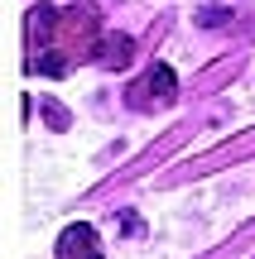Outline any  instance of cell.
I'll return each instance as SVG.
<instances>
[{
  "label": "cell",
  "instance_id": "6da1fadb",
  "mask_svg": "<svg viewBox=\"0 0 255 259\" xmlns=\"http://www.w3.org/2000/svg\"><path fill=\"white\" fill-rule=\"evenodd\" d=\"M58 259H101V250H96V231L87 221L67 226V231L58 235Z\"/></svg>",
  "mask_w": 255,
  "mask_h": 259
},
{
  "label": "cell",
  "instance_id": "7a4b0ae2",
  "mask_svg": "<svg viewBox=\"0 0 255 259\" xmlns=\"http://www.w3.org/2000/svg\"><path fill=\"white\" fill-rule=\"evenodd\" d=\"M173 87H178V77H173V67H169V63H154L150 72H144V92L164 96V101L173 96Z\"/></svg>",
  "mask_w": 255,
  "mask_h": 259
},
{
  "label": "cell",
  "instance_id": "3957f363",
  "mask_svg": "<svg viewBox=\"0 0 255 259\" xmlns=\"http://www.w3.org/2000/svg\"><path fill=\"white\" fill-rule=\"evenodd\" d=\"M101 63H106V67H125V63H130V38H125V34L106 38V53H101Z\"/></svg>",
  "mask_w": 255,
  "mask_h": 259
},
{
  "label": "cell",
  "instance_id": "277c9868",
  "mask_svg": "<svg viewBox=\"0 0 255 259\" xmlns=\"http://www.w3.org/2000/svg\"><path fill=\"white\" fill-rule=\"evenodd\" d=\"M29 15H34V29H39V38H48V34H53V24H58L53 5H34Z\"/></svg>",
  "mask_w": 255,
  "mask_h": 259
},
{
  "label": "cell",
  "instance_id": "5b68a950",
  "mask_svg": "<svg viewBox=\"0 0 255 259\" xmlns=\"http://www.w3.org/2000/svg\"><path fill=\"white\" fill-rule=\"evenodd\" d=\"M34 67H39L44 77H63V72H67V63H63V58H53V53H44V58H39Z\"/></svg>",
  "mask_w": 255,
  "mask_h": 259
},
{
  "label": "cell",
  "instance_id": "8992f818",
  "mask_svg": "<svg viewBox=\"0 0 255 259\" xmlns=\"http://www.w3.org/2000/svg\"><path fill=\"white\" fill-rule=\"evenodd\" d=\"M48 125H53V130H63V125H67V115L58 111V106H48Z\"/></svg>",
  "mask_w": 255,
  "mask_h": 259
}]
</instances>
